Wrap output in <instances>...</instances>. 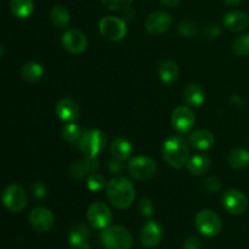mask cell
<instances>
[{"label": "cell", "instance_id": "6da1fadb", "mask_svg": "<svg viewBox=\"0 0 249 249\" xmlns=\"http://www.w3.org/2000/svg\"><path fill=\"white\" fill-rule=\"evenodd\" d=\"M106 196L117 209H128L135 199V187L125 178H113L106 185Z\"/></svg>", "mask_w": 249, "mask_h": 249}, {"label": "cell", "instance_id": "7a4b0ae2", "mask_svg": "<svg viewBox=\"0 0 249 249\" xmlns=\"http://www.w3.org/2000/svg\"><path fill=\"white\" fill-rule=\"evenodd\" d=\"M190 143L182 136L174 135L167 139L163 143L162 155L163 160L172 168L181 169L187 164L190 158Z\"/></svg>", "mask_w": 249, "mask_h": 249}, {"label": "cell", "instance_id": "3957f363", "mask_svg": "<svg viewBox=\"0 0 249 249\" xmlns=\"http://www.w3.org/2000/svg\"><path fill=\"white\" fill-rule=\"evenodd\" d=\"M101 242L106 249H130L134 238L128 229L121 225L107 226L101 233Z\"/></svg>", "mask_w": 249, "mask_h": 249}, {"label": "cell", "instance_id": "277c9868", "mask_svg": "<svg viewBox=\"0 0 249 249\" xmlns=\"http://www.w3.org/2000/svg\"><path fill=\"white\" fill-rule=\"evenodd\" d=\"M107 145V138L104 131L99 129H90L85 131L78 142L79 151L87 157H96L104 152Z\"/></svg>", "mask_w": 249, "mask_h": 249}, {"label": "cell", "instance_id": "5b68a950", "mask_svg": "<svg viewBox=\"0 0 249 249\" xmlns=\"http://www.w3.org/2000/svg\"><path fill=\"white\" fill-rule=\"evenodd\" d=\"M196 229L204 237H215L223 229V221L220 216L213 211L204 209L196 215Z\"/></svg>", "mask_w": 249, "mask_h": 249}, {"label": "cell", "instance_id": "8992f818", "mask_svg": "<svg viewBox=\"0 0 249 249\" xmlns=\"http://www.w3.org/2000/svg\"><path fill=\"white\" fill-rule=\"evenodd\" d=\"M128 172L133 179L138 181H145L155 177L157 172V164L152 158L147 156H136L128 163Z\"/></svg>", "mask_w": 249, "mask_h": 249}, {"label": "cell", "instance_id": "52a82bcc", "mask_svg": "<svg viewBox=\"0 0 249 249\" xmlns=\"http://www.w3.org/2000/svg\"><path fill=\"white\" fill-rule=\"evenodd\" d=\"M99 31L109 41H119L128 33L126 23L116 16H105L99 23Z\"/></svg>", "mask_w": 249, "mask_h": 249}, {"label": "cell", "instance_id": "ba28073f", "mask_svg": "<svg viewBox=\"0 0 249 249\" xmlns=\"http://www.w3.org/2000/svg\"><path fill=\"white\" fill-rule=\"evenodd\" d=\"M2 204L10 212H21L27 206L26 190L17 184L9 185L2 194Z\"/></svg>", "mask_w": 249, "mask_h": 249}, {"label": "cell", "instance_id": "9c48e42d", "mask_svg": "<svg viewBox=\"0 0 249 249\" xmlns=\"http://www.w3.org/2000/svg\"><path fill=\"white\" fill-rule=\"evenodd\" d=\"M221 204L228 213L232 215H241L247 211L248 199L240 190L230 189L221 197Z\"/></svg>", "mask_w": 249, "mask_h": 249}, {"label": "cell", "instance_id": "30bf717a", "mask_svg": "<svg viewBox=\"0 0 249 249\" xmlns=\"http://www.w3.org/2000/svg\"><path fill=\"white\" fill-rule=\"evenodd\" d=\"M88 223L95 229H106L112 221V212L102 202H95L88 208Z\"/></svg>", "mask_w": 249, "mask_h": 249}, {"label": "cell", "instance_id": "8fae6325", "mask_svg": "<svg viewBox=\"0 0 249 249\" xmlns=\"http://www.w3.org/2000/svg\"><path fill=\"white\" fill-rule=\"evenodd\" d=\"M174 19L170 14L165 11H156L147 16L145 21V27L148 33L153 36H160L173 27Z\"/></svg>", "mask_w": 249, "mask_h": 249}, {"label": "cell", "instance_id": "7c38bea8", "mask_svg": "<svg viewBox=\"0 0 249 249\" xmlns=\"http://www.w3.org/2000/svg\"><path fill=\"white\" fill-rule=\"evenodd\" d=\"M62 46L73 55H79L83 53L88 48V38L82 31L75 28L67 29L63 33L62 39Z\"/></svg>", "mask_w": 249, "mask_h": 249}, {"label": "cell", "instance_id": "4fadbf2b", "mask_svg": "<svg viewBox=\"0 0 249 249\" xmlns=\"http://www.w3.org/2000/svg\"><path fill=\"white\" fill-rule=\"evenodd\" d=\"M195 122H196V118H195L194 112L186 106L177 107L170 117V123H172L173 128L180 134H186L191 131L195 125Z\"/></svg>", "mask_w": 249, "mask_h": 249}, {"label": "cell", "instance_id": "5bb4252c", "mask_svg": "<svg viewBox=\"0 0 249 249\" xmlns=\"http://www.w3.org/2000/svg\"><path fill=\"white\" fill-rule=\"evenodd\" d=\"M29 223L38 232H49L55 225V218L50 209L45 207H36L29 213Z\"/></svg>", "mask_w": 249, "mask_h": 249}, {"label": "cell", "instance_id": "9a60e30c", "mask_svg": "<svg viewBox=\"0 0 249 249\" xmlns=\"http://www.w3.org/2000/svg\"><path fill=\"white\" fill-rule=\"evenodd\" d=\"M164 230L158 221L150 220L140 231V242L146 248H155L162 242Z\"/></svg>", "mask_w": 249, "mask_h": 249}, {"label": "cell", "instance_id": "2e32d148", "mask_svg": "<svg viewBox=\"0 0 249 249\" xmlns=\"http://www.w3.org/2000/svg\"><path fill=\"white\" fill-rule=\"evenodd\" d=\"M55 112L61 121L70 123V122L77 121L80 111L79 106H78V104L74 100L70 99V97H65V99H61L56 104Z\"/></svg>", "mask_w": 249, "mask_h": 249}, {"label": "cell", "instance_id": "e0dca14e", "mask_svg": "<svg viewBox=\"0 0 249 249\" xmlns=\"http://www.w3.org/2000/svg\"><path fill=\"white\" fill-rule=\"evenodd\" d=\"M224 27L230 32H242L249 27V16L243 11H230L224 16Z\"/></svg>", "mask_w": 249, "mask_h": 249}, {"label": "cell", "instance_id": "ac0fdd59", "mask_svg": "<svg viewBox=\"0 0 249 249\" xmlns=\"http://www.w3.org/2000/svg\"><path fill=\"white\" fill-rule=\"evenodd\" d=\"M90 232L84 224H77L71 229L68 233V241L71 246L78 249H90L89 246Z\"/></svg>", "mask_w": 249, "mask_h": 249}, {"label": "cell", "instance_id": "d6986e66", "mask_svg": "<svg viewBox=\"0 0 249 249\" xmlns=\"http://www.w3.org/2000/svg\"><path fill=\"white\" fill-rule=\"evenodd\" d=\"M97 169H99V162L96 157H87L85 160H77L71 165V175L74 179H82L95 173Z\"/></svg>", "mask_w": 249, "mask_h": 249}, {"label": "cell", "instance_id": "ffe728a7", "mask_svg": "<svg viewBox=\"0 0 249 249\" xmlns=\"http://www.w3.org/2000/svg\"><path fill=\"white\" fill-rule=\"evenodd\" d=\"M182 99H184L185 104L189 106L201 107L206 100V94L201 85L191 83L185 87L184 91H182Z\"/></svg>", "mask_w": 249, "mask_h": 249}, {"label": "cell", "instance_id": "44dd1931", "mask_svg": "<svg viewBox=\"0 0 249 249\" xmlns=\"http://www.w3.org/2000/svg\"><path fill=\"white\" fill-rule=\"evenodd\" d=\"M189 143L196 150H208L214 145V135L206 129H198L190 134Z\"/></svg>", "mask_w": 249, "mask_h": 249}, {"label": "cell", "instance_id": "7402d4cb", "mask_svg": "<svg viewBox=\"0 0 249 249\" xmlns=\"http://www.w3.org/2000/svg\"><path fill=\"white\" fill-rule=\"evenodd\" d=\"M158 74L160 80L165 84L177 82L180 75V68L178 63L173 60H163L160 61L158 66Z\"/></svg>", "mask_w": 249, "mask_h": 249}, {"label": "cell", "instance_id": "603a6c76", "mask_svg": "<svg viewBox=\"0 0 249 249\" xmlns=\"http://www.w3.org/2000/svg\"><path fill=\"white\" fill-rule=\"evenodd\" d=\"M133 145L128 139L123 138V136H118L114 139L111 143V152L114 158L119 160H125L133 153Z\"/></svg>", "mask_w": 249, "mask_h": 249}, {"label": "cell", "instance_id": "cb8c5ba5", "mask_svg": "<svg viewBox=\"0 0 249 249\" xmlns=\"http://www.w3.org/2000/svg\"><path fill=\"white\" fill-rule=\"evenodd\" d=\"M228 164L232 169L240 170L249 165V151L246 148H235L228 156Z\"/></svg>", "mask_w": 249, "mask_h": 249}, {"label": "cell", "instance_id": "d4e9b609", "mask_svg": "<svg viewBox=\"0 0 249 249\" xmlns=\"http://www.w3.org/2000/svg\"><path fill=\"white\" fill-rule=\"evenodd\" d=\"M186 167L191 174L202 175L211 167V160L207 155H195L189 158Z\"/></svg>", "mask_w": 249, "mask_h": 249}, {"label": "cell", "instance_id": "484cf974", "mask_svg": "<svg viewBox=\"0 0 249 249\" xmlns=\"http://www.w3.org/2000/svg\"><path fill=\"white\" fill-rule=\"evenodd\" d=\"M44 68L38 62H27L21 67V77L27 83H36L43 78Z\"/></svg>", "mask_w": 249, "mask_h": 249}, {"label": "cell", "instance_id": "4316f807", "mask_svg": "<svg viewBox=\"0 0 249 249\" xmlns=\"http://www.w3.org/2000/svg\"><path fill=\"white\" fill-rule=\"evenodd\" d=\"M34 4L32 0H11L10 2V11L17 18H27L32 15Z\"/></svg>", "mask_w": 249, "mask_h": 249}, {"label": "cell", "instance_id": "83f0119b", "mask_svg": "<svg viewBox=\"0 0 249 249\" xmlns=\"http://www.w3.org/2000/svg\"><path fill=\"white\" fill-rule=\"evenodd\" d=\"M50 19L53 26L58 28H65L71 22L70 11L62 5H55L50 11Z\"/></svg>", "mask_w": 249, "mask_h": 249}, {"label": "cell", "instance_id": "f1b7e54d", "mask_svg": "<svg viewBox=\"0 0 249 249\" xmlns=\"http://www.w3.org/2000/svg\"><path fill=\"white\" fill-rule=\"evenodd\" d=\"M61 135H62L63 140L67 141V142L78 143L83 134L75 122H70V123L65 124V126L62 128V131H61Z\"/></svg>", "mask_w": 249, "mask_h": 249}, {"label": "cell", "instance_id": "f546056e", "mask_svg": "<svg viewBox=\"0 0 249 249\" xmlns=\"http://www.w3.org/2000/svg\"><path fill=\"white\" fill-rule=\"evenodd\" d=\"M232 53L240 57L249 56V34H243L236 38L232 44Z\"/></svg>", "mask_w": 249, "mask_h": 249}, {"label": "cell", "instance_id": "4dcf8cb0", "mask_svg": "<svg viewBox=\"0 0 249 249\" xmlns=\"http://www.w3.org/2000/svg\"><path fill=\"white\" fill-rule=\"evenodd\" d=\"M178 31H179L180 36H185V38H195L198 32V27L191 19H182L178 24Z\"/></svg>", "mask_w": 249, "mask_h": 249}, {"label": "cell", "instance_id": "1f68e13d", "mask_svg": "<svg viewBox=\"0 0 249 249\" xmlns=\"http://www.w3.org/2000/svg\"><path fill=\"white\" fill-rule=\"evenodd\" d=\"M106 180L102 175L97 174V173H92V174L88 175L87 178V187L91 192L101 191L102 189L106 187Z\"/></svg>", "mask_w": 249, "mask_h": 249}, {"label": "cell", "instance_id": "d6a6232c", "mask_svg": "<svg viewBox=\"0 0 249 249\" xmlns=\"http://www.w3.org/2000/svg\"><path fill=\"white\" fill-rule=\"evenodd\" d=\"M101 1L107 9L112 11H122V10L128 9L133 0H101Z\"/></svg>", "mask_w": 249, "mask_h": 249}, {"label": "cell", "instance_id": "836d02e7", "mask_svg": "<svg viewBox=\"0 0 249 249\" xmlns=\"http://www.w3.org/2000/svg\"><path fill=\"white\" fill-rule=\"evenodd\" d=\"M138 211L143 218H151L153 215V212H155L153 202L150 198H146V197L145 198H141V201L139 202Z\"/></svg>", "mask_w": 249, "mask_h": 249}, {"label": "cell", "instance_id": "e575fe53", "mask_svg": "<svg viewBox=\"0 0 249 249\" xmlns=\"http://www.w3.org/2000/svg\"><path fill=\"white\" fill-rule=\"evenodd\" d=\"M204 187L207 189V191L211 192V194H218L220 192L223 184H221V180L216 177H209L207 178L206 181H204Z\"/></svg>", "mask_w": 249, "mask_h": 249}, {"label": "cell", "instance_id": "d590c367", "mask_svg": "<svg viewBox=\"0 0 249 249\" xmlns=\"http://www.w3.org/2000/svg\"><path fill=\"white\" fill-rule=\"evenodd\" d=\"M203 34L206 39L208 40H213L216 39L221 34V28L218 23H208L203 29Z\"/></svg>", "mask_w": 249, "mask_h": 249}, {"label": "cell", "instance_id": "8d00e7d4", "mask_svg": "<svg viewBox=\"0 0 249 249\" xmlns=\"http://www.w3.org/2000/svg\"><path fill=\"white\" fill-rule=\"evenodd\" d=\"M32 192L36 199H41L46 196V186L41 181H36L32 186Z\"/></svg>", "mask_w": 249, "mask_h": 249}, {"label": "cell", "instance_id": "74e56055", "mask_svg": "<svg viewBox=\"0 0 249 249\" xmlns=\"http://www.w3.org/2000/svg\"><path fill=\"white\" fill-rule=\"evenodd\" d=\"M184 249H202V241L197 236H191L185 240Z\"/></svg>", "mask_w": 249, "mask_h": 249}, {"label": "cell", "instance_id": "f35d334b", "mask_svg": "<svg viewBox=\"0 0 249 249\" xmlns=\"http://www.w3.org/2000/svg\"><path fill=\"white\" fill-rule=\"evenodd\" d=\"M122 162H123V160H117V158H112L111 160H109L108 162V169L111 170L112 173H118V172H121V169H122Z\"/></svg>", "mask_w": 249, "mask_h": 249}, {"label": "cell", "instance_id": "ab89813d", "mask_svg": "<svg viewBox=\"0 0 249 249\" xmlns=\"http://www.w3.org/2000/svg\"><path fill=\"white\" fill-rule=\"evenodd\" d=\"M160 2L167 7H177L179 6L181 0H160Z\"/></svg>", "mask_w": 249, "mask_h": 249}, {"label": "cell", "instance_id": "60d3db41", "mask_svg": "<svg viewBox=\"0 0 249 249\" xmlns=\"http://www.w3.org/2000/svg\"><path fill=\"white\" fill-rule=\"evenodd\" d=\"M224 2L229 6H237V5L242 4L243 0H224Z\"/></svg>", "mask_w": 249, "mask_h": 249}, {"label": "cell", "instance_id": "b9f144b4", "mask_svg": "<svg viewBox=\"0 0 249 249\" xmlns=\"http://www.w3.org/2000/svg\"><path fill=\"white\" fill-rule=\"evenodd\" d=\"M4 53H5L4 48H2V45H1V44H0V58H1L2 56H4Z\"/></svg>", "mask_w": 249, "mask_h": 249}]
</instances>
